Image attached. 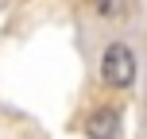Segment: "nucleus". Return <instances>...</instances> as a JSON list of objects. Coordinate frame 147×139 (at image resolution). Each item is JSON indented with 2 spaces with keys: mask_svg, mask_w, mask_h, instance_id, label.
Returning <instances> with one entry per match:
<instances>
[{
  "mask_svg": "<svg viewBox=\"0 0 147 139\" xmlns=\"http://www.w3.org/2000/svg\"><path fill=\"white\" fill-rule=\"evenodd\" d=\"M89 4H93V12L101 15V19H109V23H116V19L128 15V0H89Z\"/></svg>",
  "mask_w": 147,
  "mask_h": 139,
  "instance_id": "obj_3",
  "label": "nucleus"
},
{
  "mask_svg": "<svg viewBox=\"0 0 147 139\" xmlns=\"http://www.w3.org/2000/svg\"><path fill=\"white\" fill-rule=\"evenodd\" d=\"M85 135L89 139H116L120 135V112L116 108H97L85 120Z\"/></svg>",
  "mask_w": 147,
  "mask_h": 139,
  "instance_id": "obj_2",
  "label": "nucleus"
},
{
  "mask_svg": "<svg viewBox=\"0 0 147 139\" xmlns=\"http://www.w3.org/2000/svg\"><path fill=\"white\" fill-rule=\"evenodd\" d=\"M101 77L109 89H132L136 81V54L128 43H109L101 54Z\"/></svg>",
  "mask_w": 147,
  "mask_h": 139,
  "instance_id": "obj_1",
  "label": "nucleus"
}]
</instances>
